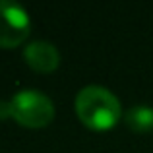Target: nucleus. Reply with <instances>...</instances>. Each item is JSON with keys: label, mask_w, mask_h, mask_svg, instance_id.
Wrapping results in <instances>:
<instances>
[{"label": "nucleus", "mask_w": 153, "mask_h": 153, "mask_svg": "<svg viewBox=\"0 0 153 153\" xmlns=\"http://www.w3.org/2000/svg\"><path fill=\"white\" fill-rule=\"evenodd\" d=\"M31 31V22L25 8L12 0H0V47H19Z\"/></svg>", "instance_id": "obj_3"}, {"label": "nucleus", "mask_w": 153, "mask_h": 153, "mask_svg": "<svg viewBox=\"0 0 153 153\" xmlns=\"http://www.w3.org/2000/svg\"><path fill=\"white\" fill-rule=\"evenodd\" d=\"M8 116L25 128H43L54 118V105L43 91L22 89L10 101H0V118Z\"/></svg>", "instance_id": "obj_2"}, {"label": "nucleus", "mask_w": 153, "mask_h": 153, "mask_svg": "<svg viewBox=\"0 0 153 153\" xmlns=\"http://www.w3.org/2000/svg\"><path fill=\"white\" fill-rule=\"evenodd\" d=\"M23 58H25L27 66L33 68L35 72L49 74V72L58 68L60 52L49 41H31L29 45L23 49Z\"/></svg>", "instance_id": "obj_4"}, {"label": "nucleus", "mask_w": 153, "mask_h": 153, "mask_svg": "<svg viewBox=\"0 0 153 153\" xmlns=\"http://www.w3.org/2000/svg\"><path fill=\"white\" fill-rule=\"evenodd\" d=\"M124 122L134 132H151L153 130V107L149 105H136L124 112Z\"/></svg>", "instance_id": "obj_5"}, {"label": "nucleus", "mask_w": 153, "mask_h": 153, "mask_svg": "<svg viewBox=\"0 0 153 153\" xmlns=\"http://www.w3.org/2000/svg\"><path fill=\"white\" fill-rule=\"evenodd\" d=\"M76 114L89 130H111L122 118L120 101L111 89L87 85L76 95Z\"/></svg>", "instance_id": "obj_1"}]
</instances>
